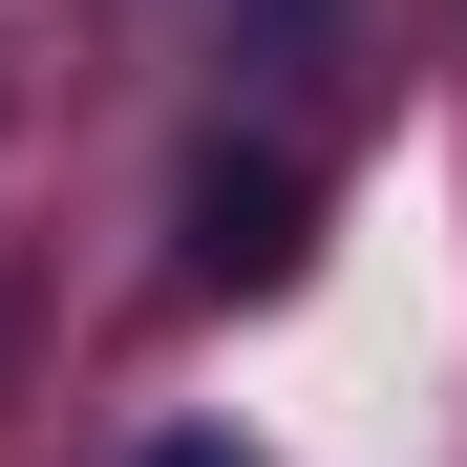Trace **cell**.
Wrapping results in <instances>:
<instances>
[{
  "mask_svg": "<svg viewBox=\"0 0 467 467\" xmlns=\"http://www.w3.org/2000/svg\"><path fill=\"white\" fill-rule=\"evenodd\" d=\"M297 255V171H213L192 192V276H276Z\"/></svg>",
  "mask_w": 467,
  "mask_h": 467,
  "instance_id": "cell-1",
  "label": "cell"
},
{
  "mask_svg": "<svg viewBox=\"0 0 467 467\" xmlns=\"http://www.w3.org/2000/svg\"><path fill=\"white\" fill-rule=\"evenodd\" d=\"M149 467H255V446H234V425H171V446H149Z\"/></svg>",
  "mask_w": 467,
  "mask_h": 467,
  "instance_id": "cell-2",
  "label": "cell"
}]
</instances>
